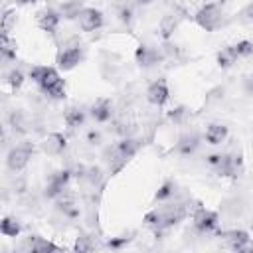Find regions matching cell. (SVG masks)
<instances>
[{
  "label": "cell",
  "mask_w": 253,
  "mask_h": 253,
  "mask_svg": "<svg viewBox=\"0 0 253 253\" xmlns=\"http://www.w3.org/2000/svg\"><path fill=\"white\" fill-rule=\"evenodd\" d=\"M186 217V208L182 204H176V206H166V208H156L152 211H148L144 215V225L154 229L156 233L158 231H164V229H170L174 227L178 221H182Z\"/></svg>",
  "instance_id": "1"
},
{
  "label": "cell",
  "mask_w": 253,
  "mask_h": 253,
  "mask_svg": "<svg viewBox=\"0 0 253 253\" xmlns=\"http://www.w3.org/2000/svg\"><path fill=\"white\" fill-rule=\"evenodd\" d=\"M196 24L206 30V32H215L221 24H223V18H225V12H223V4L221 2H208L204 4L198 12H196Z\"/></svg>",
  "instance_id": "2"
},
{
  "label": "cell",
  "mask_w": 253,
  "mask_h": 253,
  "mask_svg": "<svg viewBox=\"0 0 253 253\" xmlns=\"http://www.w3.org/2000/svg\"><path fill=\"white\" fill-rule=\"evenodd\" d=\"M138 150V140L134 138H123L119 142H115L109 150H107V156L111 162H115L117 166L125 164L126 160H130Z\"/></svg>",
  "instance_id": "3"
},
{
  "label": "cell",
  "mask_w": 253,
  "mask_h": 253,
  "mask_svg": "<svg viewBox=\"0 0 253 253\" xmlns=\"http://www.w3.org/2000/svg\"><path fill=\"white\" fill-rule=\"evenodd\" d=\"M30 79L42 89V93H45L51 85H55L61 77L57 73L55 67H49V65H34L30 69Z\"/></svg>",
  "instance_id": "4"
},
{
  "label": "cell",
  "mask_w": 253,
  "mask_h": 253,
  "mask_svg": "<svg viewBox=\"0 0 253 253\" xmlns=\"http://www.w3.org/2000/svg\"><path fill=\"white\" fill-rule=\"evenodd\" d=\"M32 154H34V146H32V144H28V142L18 144V146H14V148L8 152L6 164H8V168H10L12 172H20V170H24V168L28 166Z\"/></svg>",
  "instance_id": "5"
},
{
  "label": "cell",
  "mask_w": 253,
  "mask_h": 253,
  "mask_svg": "<svg viewBox=\"0 0 253 253\" xmlns=\"http://www.w3.org/2000/svg\"><path fill=\"white\" fill-rule=\"evenodd\" d=\"M241 172H243V154L241 152L223 154L221 164L215 168V174L223 176V178H237Z\"/></svg>",
  "instance_id": "6"
},
{
  "label": "cell",
  "mask_w": 253,
  "mask_h": 253,
  "mask_svg": "<svg viewBox=\"0 0 253 253\" xmlns=\"http://www.w3.org/2000/svg\"><path fill=\"white\" fill-rule=\"evenodd\" d=\"M192 221H194V227L200 231V233H210L217 227V213L204 208L202 204H198V208L194 210L192 213Z\"/></svg>",
  "instance_id": "7"
},
{
  "label": "cell",
  "mask_w": 253,
  "mask_h": 253,
  "mask_svg": "<svg viewBox=\"0 0 253 253\" xmlns=\"http://www.w3.org/2000/svg\"><path fill=\"white\" fill-rule=\"evenodd\" d=\"M81 59H83V47L79 45V43H75V45H67V47H63L59 53H57V67L61 69V71H69V69H73V67H77L79 63H81Z\"/></svg>",
  "instance_id": "8"
},
{
  "label": "cell",
  "mask_w": 253,
  "mask_h": 253,
  "mask_svg": "<svg viewBox=\"0 0 253 253\" xmlns=\"http://www.w3.org/2000/svg\"><path fill=\"white\" fill-rule=\"evenodd\" d=\"M69 178H71V172L67 168L63 170H57L49 176L47 184H45V196L47 198H61L63 196V190L67 188L69 184Z\"/></svg>",
  "instance_id": "9"
},
{
  "label": "cell",
  "mask_w": 253,
  "mask_h": 253,
  "mask_svg": "<svg viewBox=\"0 0 253 253\" xmlns=\"http://www.w3.org/2000/svg\"><path fill=\"white\" fill-rule=\"evenodd\" d=\"M77 22H79V28L83 32H95V30H99L103 26V14L97 8L83 6L79 16H77Z\"/></svg>",
  "instance_id": "10"
},
{
  "label": "cell",
  "mask_w": 253,
  "mask_h": 253,
  "mask_svg": "<svg viewBox=\"0 0 253 253\" xmlns=\"http://www.w3.org/2000/svg\"><path fill=\"white\" fill-rule=\"evenodd\" d=\"M146 99H148V103L154 105V107H162V105H166L168 99H170L168 83H166L164 79H158V81L150 83L148 89H146Z\"/></svg>",
  "instance_id": "11"
},
{
  "label": "cell",
  "mask_w": 253,
  "mask_h": 253,
  "mask_svg": "<svg viewBox=\"0 0 253 253\" xmlns=\"http://www.w3.org/2000/svg\"><path fill=\"white\" fill-rule=\"evenodd\" d=\"M221 237H223V241L227 243L229 249H233V251H249L251 237H249L247 231H243V229H231V231H225Z\"/></svg>",
  "instance_id": "12"
},
{
  "label": "cell",
  "mask_w": 253,
  "mask_h": 253,
  "mask_svg": "<svg viewBox=\"0 0 253 253\" xmlns=\"http://www.w3.org/2000/svg\"><path fill=\"white\" fill-rule=\"evenodd\" d=\"M134 57H136V63H138L140 67H154V65L162 59V53H160L156 47H152V45L140 43V45L136 47Z\"/></svg>",
  "instance_id": "13"
},
{
  "label": "cell",
  "mask_w": 253,
  "mask_h": 253,
  "mask_svg": "<svg viewBox=\"0 0 253 253\" xmlns=\"http://www.w3.org/2000/svg\"><path fill=\"white\" fill-rule=\"evenodd\" d=\"M89 115H91V119L95 123H107L113 117V103H111V99H105V97L103 99H97L91 105Z\"/></svg>",
  "instance_id": "14"
},
{
  "label": "cell",
  "mask_w": 253,
  "mask_h": 253,
  "mask_svg": "<svg viewBox=\"0 0 253 253\" xmlns=\"http://www.w3.org/2000/svg\"><path fill=\"white\" fill-rule=\"evenodd\" d=\"M59 22H61V14L53 8H45L43 12L38 14V28H42L47 34H53L57 30Z\"/></svg>",
  "instance_id": "15"
},
{
  "label": "cell",
  "mask_w": 253,
  "mask_h": 253,
  "mask_svg": "<svg viewBox=\"0 0 253 253\" xmlns=\"http://www.w3.org/2000/svg\"><path fill=\"white\" fill-rule=\"evenodd\" d=\"M22 249L24 251H34V253H47V251H57L59 247L40 235H30L24 243H22Z\"/></svg>",
  "instance_id": "16"
},
{
  "label": "cell",
  "mask_w": 253,
  "mask_h": 253,
  "mask_svg": "<svg viewBox=\"0 0 253 253\" xmlns=\"http://www.w3.org/2000/svg\"><path fill=\"white\" fill-rule=\"evenodd\" d=\"M65 146H67V140H65V136L59 134V132L47 134V138H45L43 144H42L43 152H47V154H61V152L65 150Z\"/></svg>",
  "instance_id": "17"
},
{
  "label": "cell",
  "mask_w": 253,
  "mask_h": 253,
  "mask_svg": "<svg viewBox=\"0 0 253 253\" xmlns=\"http://www.w3.org/2000/svg\"><path fill=\"white\" fill-rule=\"evenodd\" d=\"M227 126L225 125H219V123H211L208 125L206 132H204V138L210 142V144H221L225 138H227Z\"/></svg>",
  "instance_id": "18"
},
{
  "label": "cell",
  "mask_w": 253,
  "mask_h": 253,
  "mask_svg": "<svg viewBox=\"0 0 253 253\" xmlns=\"http://www.w3.org/2000/svg\"><path fill=\"white\" fill-rule=\"evenodd\" d=\"M200 146V136L196 134V132H188V134H184L180 140H178V144H176V150L182 154V156H190V154H194V150Z\"/></svg>",
  "instance_id": "19"
},
{
  "label": "cell",
  "mask_w": 253,
  "mask_h": 253,
  "mask_svg": "<svg viewBox=\"0 0 253 253\" xmlns=\"http://www.w3.org/2000/svg\"><path fill=\"white\" fill-rule=\"evenodd\" d=\"M237 59H239V55L235 53V47H233V45H225V47L219 49L217 55H215V61H217V65H219L221 69H227V67L235 65Z\"/></svg>",
  "instance_id": "20"
},
{
  "label": "cell",
  "mask_w": 253,
  "mask_h": 253,
  "mask_svg": "<svg viewBox=\"0 0 253 253\" xmlns=\"http://www.w3.org/2000/svg\"><path fill=\"white\" fill-rule=\"evenodd\" d=\"M63 121H65V125H67L69 130H75V128L83 126V123H85V113H83L81 109H77V107H71V109L65 113Z\"/></svg>",
  "instance_id": "21"
},
{
  "label": "cell",
  "mask_w": 253,
  "mask_h": 253,
  "mask_svg": "<svg viewBox=\"0 0 253 253\" xmlns=\"http://www.w3.org/2000/svg\"><path fill=\"white\" fill-rule=\"evenodd\" d=\"M20 229H22V227H20V223H18L16 217H10V215L2 217V221H0V231H2V235H6V237H18Z\"/></svg>",
  "instance_id": "22"
},
{
  "label": "cell",
  "mask_w": 253,
  "mask_h": 253,
  "mask_svg": "<svg viewBox=\"0 0 253 253\" xmlns=\"http://www.w3.org/2000/svg\"><path fill=\"white\" fill-rule=\"evenodd\" d=\"M16 42L10 40V36H2L0 40V51H2V59L8 61V59H14L16 57Z\"/></svg>",
  "instance_id": "23"
},
{
  "label": "cell",
  "mask_w": 253,
  "mask_h": 253,
  "mask_svg": "<svg viewBox=\"0 0 253 253\" xmlns=\"http://www.w3.org/2000/svg\"><path fill=\"white\" fill-rule=\"evenodd\" d=\"M174 194H176V182L168 180V182H164V184L160 186V190L154 194V200H156V202H164V200H170Z\"/></svg>",
  "instance_id": "24"
},
{
  "label": "cell",
  "mask_w": 253,
  "mask_h": 253,
  "mask_svg": "<svg viewBox=\"0 0 253 253\" xmlns=\"http://www.w3.org/2000/svg\"><path fill=\"white\" fill-rule=\"evenodd\" d=\"M81 2L79 0H69V2H65L63 6H61V14L65 16V18H77L79 16V12H81Z\"/></svg>",
  "instance_id": "25"
},
{
  "label": "cell",
  "mask_w": 253,
  "mask_h": 253,
  "mask_svg": "<svg viewBox=\"0 0 253 253\" xmlns=\"http://www.w3.org/2000/svg\"><path fill=\"white\" fill-rule=\"evenodd\" d=\"M233 47H235V53L239 55V59L253 55V42H249V40H241V42L233 43Z\"/></svg>",
  "instance_id": "26"
},
{
  "label": "cell",
  "mask_w": 253,
  "mask_h": 253,
  "mask_svg": "<svg viewBox=\"0 0 253 253\" xmlns=\"http://www.w3.org/2000/svg\"><path fill=\"white\" fill-rule=\"evenodd\" d=\"M6 83L10 85V89H20L22 87V83H24V73L20 71V69H12L10 73H8V77H6Z\"/></svg>",
  "instance_id": "27"
},
{
  "label": "cell",
  "mask_w": 253,
  "mask_h": 253,
  "mask_svg": "<svg viewBox=\"0 0 253 253\" xmlns=\"http://www.w3.org/2000/svg\"><path fill=\"white\" fill-rule=\"evenodd\" d=\"M45 95H47V97H51V99H57V101H59V99H63V97H65V81H63V79H59L55 85H51V87L45 91Z\"/></svg>",
  "instance_id": "28"
},
{
  "label": "cell",
  "mask_w": 253,
  "mask_h": 253,
  "mask_svg": "<svg viewBox=\"0 0 253 253\" xmlns=\"http://www.w3.org/2000/svg\"><path fill=\"white\" fill-rule=\"evenodd\" d=\"M12 24H16V12L14 10H6L2 16V36H8L12 30Z\"/></svg>",
  "instance_id": "29"
},
{
  "label": "cell",
  "mask_w": 253,
  "mask_h": 253,
  "mask_svg": "<svg viewBox=\"0 0 253 253\" xmlns=\"http://www.w3.org/2000/svg\"><path fill=\"white\" fill-rule=\"evenodd\" d=\"M119 18H121V22H125V24H130V20H132V8L125 4V6L119 10Z\"/></svg>",
  "instance_id": "30"
},
{
  "label": "cell",
  "mask_w": 253,
  "mask_h": 253,
  "mask_svg": "<svg viewBox=\"0 0 253 253\" xmlns=\"http://www.w3.org/2000/svg\"><path fill=\"white\" fill-rule=\"evenodd\" d=\"M221 160H223V154H219V152H213V154H210L208 158H206V162H208V166L210 168H217L219 164H221Z\"/></svg>",
  "instance_id": "31"
},
{
  "label": "cell",
  "mask_w": 253,
  "mask_h": 253,
  "mask_svg": "<svg viewBox=\"0 0 253 253\" xmlns=\"http://www.w3.org/2000/svg\"><path fill=\"white\" fill-rule=\"evenodd\" d=\"M125 243H128V237H115V239H111V241L107 243V247H111V249H119V247H123Z\"/></svg>",
  "instance_id": "32"
},
{
  "label": "cell",
  "mask_w": 253,
  "mask_h": 253,
  "mask_svg": "<svg viewBox=\"0 0 253 253\" xmlns=\"http://www.w3.org/2000/svg\"><path fill=\"white\" fill-rule=\"evenodd\" d=\"M75 249H77V251H91V249H93V245H91V243H87V237H81V239H77Z\"/></svg>",
  "instance_id": "33"
},
{
  "label": "cell",
  "mask_w": 253,
  "mask_h": 253,
  "mask_svg": "<svg viewBox=\"0 0 253 253\" xmlns=\"http://www.w3.org/2000/svg\"><path fill=\"white\" fill-rule=\"evenodd\" d=\"M182 117H186V109H184V107H178V109H174V111L170 113V119L176 121V123L182 121Z\"/></svg>",
  "instance_id": "34"
},
{
  "label": "cell",
  "mask_w": 253,
  "mask_h": 253,
  "mask_svg": "<svg viewBox=\"0 0 253 253\" xmlns=\"http://www.w3.org/2000/svg\"><path fill=\"white\" fill-rule=\"evenodd\" d=\"M99 140H101V134L91 130V132H89V142H91V144H99Z\"/></svg>",
  "instance_id": "35"
},
{
  "label": "cell",
  "mask_w": 253,
  "mask_h": 253,
  "mask_svg": "<svg viewBox=\"0 0 253 253\" xmlns=\"http://www.w3.org/2000/svg\"><path fill=\"white\" fill-rule=\"evenodd\" d=\"M36 0H16V4L18 6H30V4H34Z\"/></svg>",
  "instance_id": "36"
},
{
  "label": "cell",
  "mask_w": 253,
  "mask_h": 253,
  "mask_svg": "<svg viewBox=\"0 0 253 253\" xmlns=\"http://www.w3.org/2000/svg\"><path fill=\"white\" fill-rule=\"evenodd\" d=\"M154 0H136V4H142V6H146V4H152Z\"/></svg>",
  "instance_id": "37"
}]
</instances>
